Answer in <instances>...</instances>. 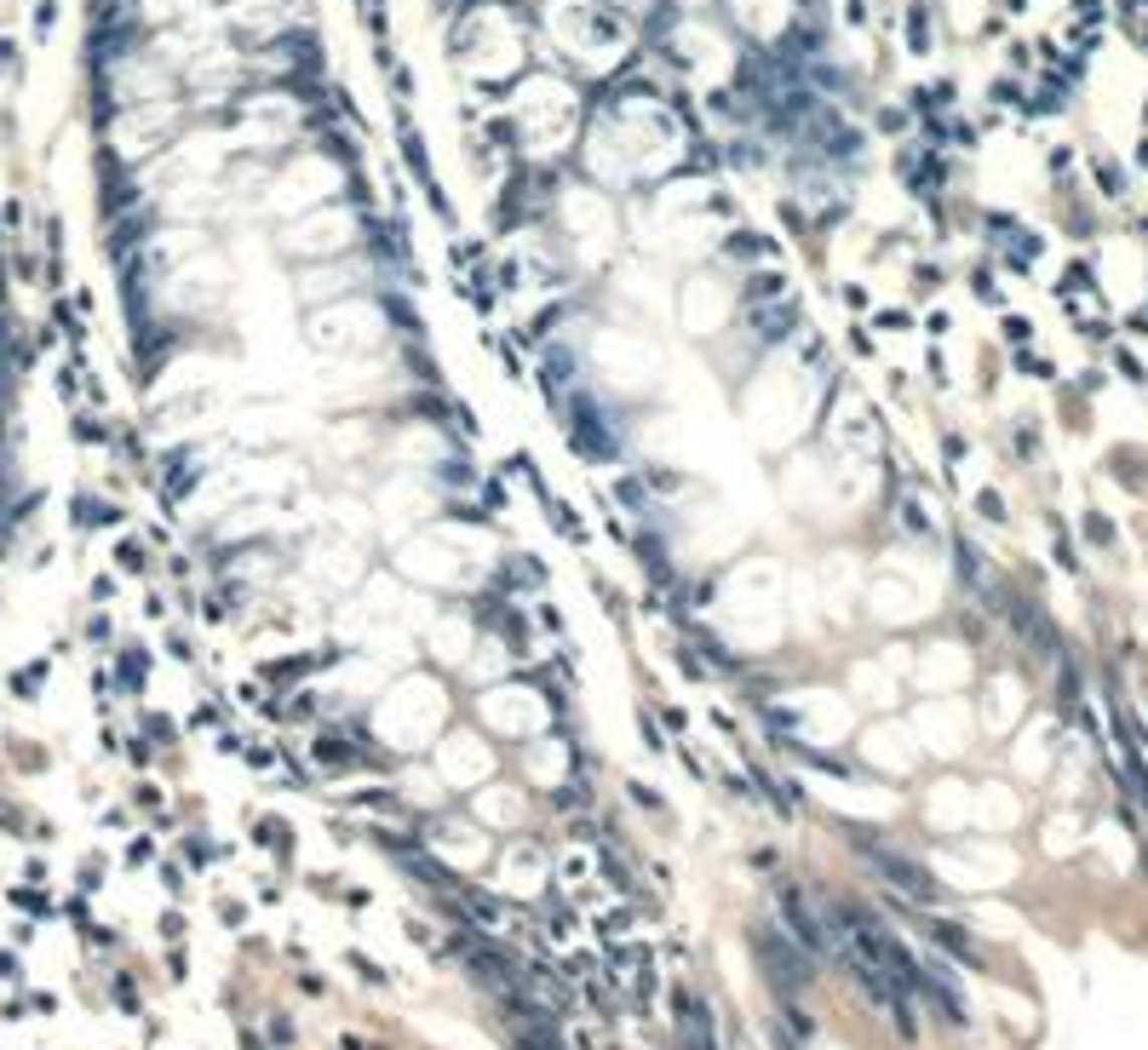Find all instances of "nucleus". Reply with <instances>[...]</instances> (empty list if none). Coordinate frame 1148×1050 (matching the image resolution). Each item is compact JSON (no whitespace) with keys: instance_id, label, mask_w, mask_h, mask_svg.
Here are the masks:
<instances>
[{"instance_id":"f257e3e1","label":"nucleus","mask_w":1148,"mask_h":1050,"mask_svg":"<svg viewBox=\"0 0 1148 1050\" xmlns=\"http://www.w3.org/2000/svg\"><path fill=\"white\" fill-rule=\"evenodd\" d=\"M850 844L862 849V861L890 884V895H907L913 907H936V901H942V884H936L913 855H902L896 844H879L873 832H850Z\"/></svg>"},{"instance_id":"f03ea898","label":"nucleus","mask_w":1148,"mask_h":1050,"mask_svg":"<svg viewBox=\"0 0 1148 1050\" xmlns=\"http://www.w3.org/2000/svg\"><path fill=\"white\" fill-rule=\"evenodd\" d=\"M752 953H758V970L775 982V993H781V999H798V993L810 988V970H816V959H810V953L798 948L781 925H752Z\"/></svg>"},{"instance_id":"7ed1b4c3","label":"nucleus","mask_w":1148,"mask_h":1050,"mask_svg":"<svg viewBox=\"0 0 1148 1050\" xmlns=\"http://www.w3.org/2000/svg\"><path fill=\"white\" fill-rule=\"evenodd\" d=\"M568 454L575 460H592V465H604V460H621V437H615V420H609V408L592 397V390H581L575 384V397H568Z\"/></svg>"},{"instance_id":"20e7f679","label":"nucleus","mask_w":1148,"mask_h":1050,"mask_svg":"<svg viewBox=\"0 0 1148 1050\" xmlns=\"http://www.w3.org/2000/svg\"><path fill=\"white\" fill-rule=\"evenodd\" d=\"M363 230V219L351 213L345 202H327V207H310L293 230H287V247H304V259H339L351 253V236Z\"/></svg>"},{"instance_id":"39448f33","label":"nucleus","mask_w":1148,"mask_h":1050,"mask_svg":"<svg viewBox=\"0 0 1148 1050\" xmlns=\"http://www.w3.org/2000/svg\"><path fill=\"white\" fill-rule=\"evenodd\" d=\"M299 0H236L230 6V29L236 41H259V46H276L287 35H299Z\"/></svg>"},{"instance_id":"423d86ee","label":"nucleus","mask_w":1148,"mask_h":1050,"mask_svg":"<svg viewBox=\"0 0 1148 1050\" xmlns=\"http://www.w3.org/2000/svg\"><path fill=\"white\" fill-rule=\"evenodd\" d=\"M775 912H781L786 936H792L810 959H827V953H833V925H827V907H816L798 884L775 889Z\"/></svg>"},{"instance_id":"0eeeda50","label":"nucleus","mask_w":1148,"mask_h":1050,"mask_svg":"<svg viewBox=\"0 0 1148 1050\" xmlns=\"http://www.w3.org/2000/svg\"><path fill=\"white\" fill-rule=\"evenodd\" d=\"M930 936H936V948L953 953L959 965H982V948H976V936H970V930H959V925H947V918H936V925H930Z\"/></svg>"},{"instance_id":"6e6552de","label":"nucleus","mask_w":1148,"mask_h":1050,"mask_svg":"<svg viewBox=\"0 0 1148 1050\" xmlns=\"http://www.w3.org/2000/svg\"><path fill=\"white\" fill-rule=\"evenodd\" d=\"M144 684H150V654L139 643H127L122 661H116V689L122 695H144Z\"/></svg>"},{"instance_id":"1a4fd4ad","label":"nucleus","mask_w":1148,"mask_h":1050,"mask_svg":"<svg viewBox=\"0 0 1148 1050\" xmlns=\"http://www.w3.org/2000/svg\"><path fill=\"white\" fill-rule=\"evenodd\" d=\"M505 574H511L505 586H517V591H540L545 586V563H540V557H511V563H505Z\"/></svg>"},{"instance_id":"9d476101","label":"nucleus","mask_w":1148,"mask_h":1050,"mask_svg":"<svg viewBox=\"0 0 1148 1050\" xmlns=\"http://www.w3.org/2000/svg\"><path fill=\"white\" fill-rule=\"evenodd\" d=\"M316 758H322L327 769H357V764H368L357 747H345V741H333V735H316Z\"/></svg>"},{"instance_id":"9b49d317","label":"nucleus","mask_w":1148,"mask_h":1050,"mask_svg":"<svg viewBox=\"0 0 1148 1050\" xmlns=\"http://www.w3.org/2000/svg\"><path fill=\"white\" fill-rule=\"evenodd\" d=\"M69 517H75V528H81V534H86V528L109 523L116 511H109V505H103V500H92V494H75V500H69Z\"/></svg>"},{"instance_id":"f8f14e48","label":"nucleus","mask_w":1148,"mask_h":1050,"mask_svg":"<svg viewBox=\"0 0 1148 1050\" xmlns=\"http://www.w3.org/2000/svg\"><path fill=\"white\" fill-rule=\"evenodd\" d=\"M545 511H551V523H557V534H563V540H586V523H581V511H575V505L545 500Z\"/></svg>"},{"instance_id":"ddd939ff","label":"nucleus","mask_w":1148,"mask_h":1050,"mask_svg":"<svg viewBox=\"0 0 1148 1050\" xmlns=\"http://www.w3.org/2000/svg\"><path fill=\"white\" fill-rule=\"evenodd\" d=\"M69 437H75L81 448H98V443H103V420H92V414H75V420H69Z\"/></svg>"},{"instance_id":"4468645a","label":"nucleus","mask_w":1148,"mask_h":1050,"mask_svg":"<svg viewBox=\"0 0 1148 1050\" xmlns=\"http://www.w3.org/2000/svg\"><path fill=\"white\" fill-rule=\"evenodd\" d=\"M46 667H52V661H35V667H23L18 678H12V689H18V695H41V684H46Z\"/></svg>"},{"instance_id":"2eb2a0df","label":"nucleus","mask_w":1148,"mask_h":1050,"mask_svg":"<svg viewBox=\"0 0 1148 1050\" xmlns=\"http://www.w3.org/2000/svg\"><path fill=\"white\" fill-rule=\"evenodd\" d=\"M253 838H264V844H276V849H287V844H293V832H287L282 821H276V815H264L259 827H253Z\"/></svg>"},{"instance_id":"dca6fc26","label":"nucleus","mask_w":1148,"mask_h":1050,"mask_svg":"<svg viewBox=\"0 0 1148 1050\" xmlns=\"http://www.w3.org/2000/svg\"><path fill=\"white\" fill-rule=\"evenodd\" d=\"M615 500H621V505H632V511H644V505H649V494H644V483H638V477H621V483H615Z\"/></svg>"},{"instance_id":"f3484780","label":"nucleus","mask_w":1148,"mask_h":1050,"mask_svg":"<svg viewBox=\"0 0 1148 1050\" xmlns=\"http://www.w3.org/2000/svg\"><path fill=\"white\" fill-rule=\"evenodd\" d=\"M907 46L913 52H930V29H925V12L913 6V18H907Z\"/></svg>"},{"instance_id":"a211bd4d","label":"nucleus","mask_w":1148,"mask_h":1050,"mask_svg":"<svg viewBox=\"0 0 1148 1050\" xmlns=\"http://www.w3.org/2000/svg\"><path fill=\"white\" fill-rule=\"evenodd\" d=\"M477 483H483L477 494H483V505H488V511H505V488H500V477H477Z\"/></svg>"},{"instance_id":"6ab92c4d","label":"nucleus","mask_w":1148,"mask_h":1050,"mask_svg":"<svg viewBox=\"0 0 1148 1050\" xmlns=\"http://www.w3.org/2000/svg\"><path fill=\"white\" fill-rule=\"evenodd\" d=\"M116 1005H122V1010H139V988H133V976H116Z\"/></svg>"},{"instance_id":"aec40b11","label":"nucleus","mask_w":1148,"mask_h":1050,"mask_svg":"<svg viewBox=\"0 0 1148 1050\" xmlns=\"http://www.w3.org/2000/svg\"><path fill=\"white\" fill-rule=\"evenodd\" d=\"M116 563H127V568H133V574H139V568H144V546H139V540H127V546H116Z\"/></svg>"},{"instance_id":"412c9836","label":"nucleus","mask_w":1148,"mask_h":1050,"mask_svg":"<svg viewBox=\"0 0 1148 1050\" xmlns=\"http://www.w3.org/2000/svg\"><path fill=\"white\" fill-rule=\"evenodd\" d=\"M626 792H632V798H638L644 809H661V792H649L644 781H626Z\"/></svg>"},{"instance_id":"4be33fe9","label":"nucleus","mask_w":1148,"mask_h":1050,"mask_svg":"<svg viewBox=\"0 0 1148 1050\" xmlns=\"http://www.w3.org/2000/svg\"><path fill=\"white\" fill-rule=\"evenodd\" d=\"M12 901H18V907H29V912H46L41 889H12Z\"/></svg>"},{"instance_id":"5701e85b","label":"nucleus","mask_w":1148,"mask_h":1050,"mask_svg":"<svg viewBox=\"0 0 1148 1050\" xmlns=\"http://www.w3.org/2000/svg\"><path fill=\"white\" fill-rule=\"evenodd\" d=\"M638 729H644V741H649V747H655V752H666V741H661V729L649 724V712H638Z\"/></svg>"},{"instance_id":"b1692460","label":"nucleus","mask_w":1148,"mask_h":1050,"mask_svg":"<svg viewBox=\"0 0 1148 1050\" xmlns=\"http://www.w3.org/2000/svg\"><path fill=\"white\" fill-rule=\"evenodd\" d=\"M276 764V752L270 747H247V769H270Z\"/></svg>"},{"instance_id":"393cba45","label":"nucleus","mask_w":1148,"mask_h":1050,"mask_svg":"<svg viewBox=\"0 0 1148 1050\" xmlns=\"http://www.w3.org/2000/svg\"><path fill=\"white\" fill-rule=\"evenodd\" d=\"M86 637H92V643H103V637H109V614H92V626H86Z\"/></svg>"},{"instance_id":"a878e982","label":"nucleus","mask_w":1148,"mask_h":1050,"mask_svg":"<svg viewBox=\"0 0 1148 1050\" xmlns=\"http://www.w3.org/2000/svg\"><path fill=\"white\" fill-rule=\"evenodd\" d=\"M150 849H156V844H150V838H139V844L127 849V861H133V867H144V861H150Z\"/></svg>"},{"instance_id":"bb28decb","label":"nucleus","mask_w":1148,"mask_h":1050,"mask_svg":"<svg viewBox=\"0 0 1148 1050\" xmlns=\"http://www.w3.org/2000/svg\"><path fill=\"white\" fill-rule=\"evenodd\" d=\"M540 626H545V631H563V614H557V608L545 603V608H540Z\"/></svg>"},{"instance_id":"cd10ccee","label":"nucleus","mask_w":1148,"mask_h":1050,"mask_svg":"<svg viewBox=\"0 0 1148 1050\" xmlns=\"http://www.w3.org/2000/svg\"><path fill=\"white\" fill-rule=\"evenodd\" d=\"M850 350H856V356H873V339H867V333H856V327H850Z\"/></svg>"},{"instance_id":"c85d7f7f","label":"nucleus","mask_w":1148,"mask_h":1050,"mask_svg":"<svg viewBox=\"0 0 1148 1050\" xmlns=\"http://www.w3.org/2000/svg\"><path fill=\"white\" fill-rule=\"evenodd\" d=\"M661 724L666 729H684V707H661Z\"/></svg>"},{"instance_id":"c756f323","label":"nucleus","mask_w":1148,"mask_h":1050,"mask_svg":"<svg viewBox=\"0 0 1148 1050\" xmlns=\"http://www.w3.org/2000/svg\"><path fill=\"white\" fill-rule=\"evenodd\" d=\"M845 304L850 310H867V287H845Z\"/></svg>"}]
</instances>
